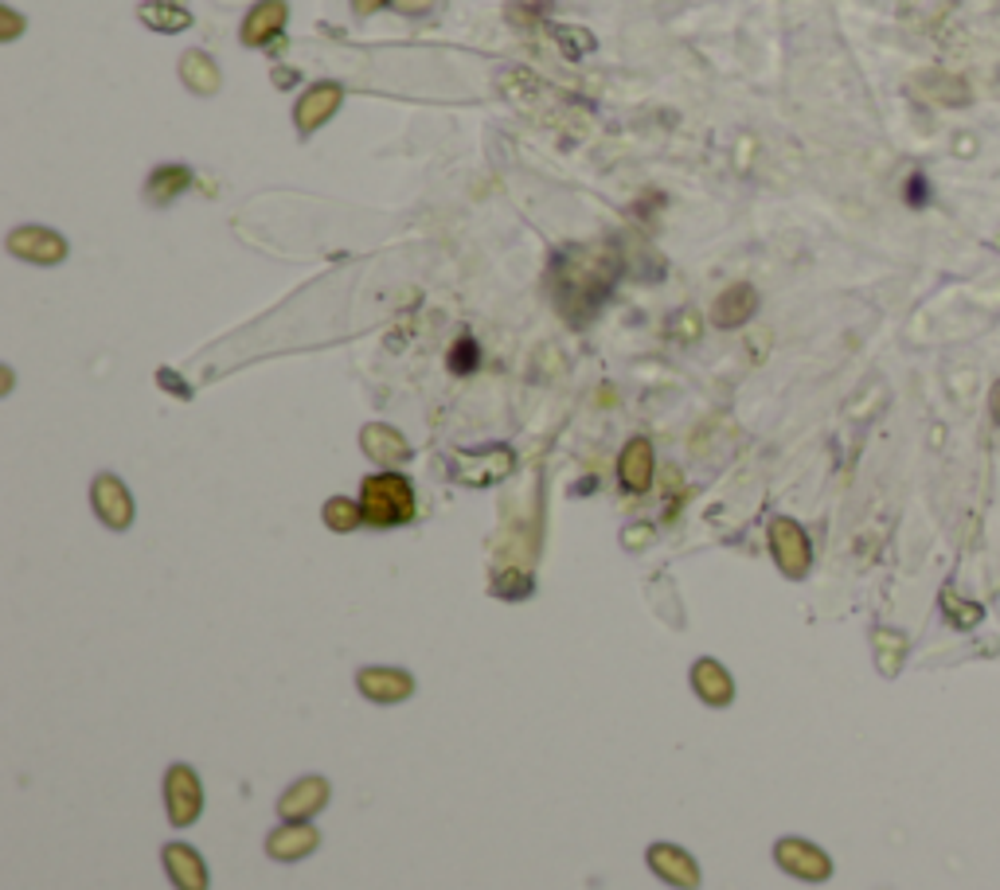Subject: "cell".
<instances>
[{
    "instance_id": "obj_1",
    "label": "cell",
    "mask_w": 1000,
    "mask_h": 890,
    "mask_svg": "<svg viewBox=\"0 0 1000 890\" xmlns=\"http://www.w3.org/2000/svg\"><path fill=\"white\" fill-rule=\"evenodd\" d=\"M360 508H364V524L395 528V524H407V519L414 516V489L407 484V477H399V473L368 477Z\"/></svg>"
},
{
    "instance_id": "obj_2",
    "label": "cell",
    "mask_w": 1000,
    "mask_h": 890,
    "mask_svg": "<svg viewBox=\"0 0 1000 890\" xmlns=\"http://www.w3.org/2000/svg\"><path fill=\"white\" fill-rule=\"evenodd\" d=\"M165 805H169L172 828L196 825V816L204 813V785H200L196 770H188L180 761L169 766V773H165Z\"/></svg>"
},
{
    "instance_id": "obj_3",
    "label": "cell",
    "mask_w": 1000,
    "mask_h": 890,
    "mask_svg": "<svg viewBox=\"0 0 1000 890\" xmlns=\"http://www.w3.org/2000/svg\"><path fill=\"white\" fill-rule=\"evenodd\" d=\"M774 859L785 875H794L802 882H824L832 875V859L829 852H821L809 840H797V835H785L774 844Z\"/></svg>"
},
{
    "instance_id": "obj_4",
    "label": "cell",
    "mask_w": 1000,
    "mask_h": 890,
    "mask_svg": "<svg viewBox=\"0 0 1000 890\" xmlns=\"http://www.w3.org/2000/svg\"><path fill=\"white\" fill-rule=\"evenodd\" d=\"M646 863L649 871L673 890H700V863L692 859V852H684L676 844H653L646 852Z\"/></svg>"
},
{
    "instance_id": "obj_5",
    "label": "cell",
    "mask_w": 1000,
    "mask_h": 890,
    "mask_svg": "<svg viewBox=\"0 0 1000 890\" xmlns=\"http://www.w3.org/2000/svg\"><path fill=\"white\" fill-rule=\"evenodd\" d=\"M356 687H360V696L372 699V703H402V699L414 691V676L411 672H402V667H364L360 676H356Z\"/></svg>"
},
{
    "instance_id": "obj_6",
    "label": "cell",
    "mask_w": 1000,
    "mask_h": 890,
    "mask_svg": "<svg viewBox=\"0 0 1000 890\" xmlns=\"http://www.w3.org/2000/svg\"><path fill=\"white\" fill-rule=\"evenodd\" d=\"M770 548H774V558L790 578H802L809 570V539L805 531L797 528L794 519H774L770 524Z\"/></svg>"
},
{
    "instance_id": "obj_7",
    "label": "cell",
    "mask_w": 1000,
    "mask_h": 890,
    "mask_svg": "<svg viewBox=\"0 0 1000 890\" xmlns=\"http://www.w3.org/2000/svg\"><path fill=\"white\" fill-rule=\"evenodd\" d=\"M317 844H321V832L309 825V820H286V825L270 832L266 852H270V859H278V863H298V859H305L309 852H317Z\"/></svg>"
},
{
    "instance_id": "obj_8",
    "label": "cell",
    "mask_w": 1000,
    "mask_h": 890,
    "mask_svg": "<svg viewBox=\"0 0 1000 890\" xmlns=\"http://www.w3.org/2000/svg\"><path fill=\"white\" fill-rule=\"evenodd\" d=\"M91 501H94V512L103 516L106 528L122 531L133 524V501H130V492H125V484L118 481V477H110V473L98 477L94 489H91Z\"/></svg>"
},
{
    "instance_id": "obj_9",
    "label": "cell",
    "mask_w": 1000,
    "mask_h": 890,
    "mask_svg": "<svg viewBox=\"0 0 1000 890\" xmlns=\"http://www.w3.org/2000/svg\"><path fill=\"white\" fill-rule=\"evenodd\" d=\"M328 805V781L325 778H301L293 781L278 801L281 820H313Z\"/></svg>"
},
{
    "instance_id": "obj_10",
    "label": "cell",
    "mask_w": 1000,
    "mask_h": 890,
    "mask_svg": "<svg viewBox=\"0 0 1000 890\" xmlns=\"http://www.w3.org/2000/svg\"><path fill=\"white\" fill-rule=\"evenodd\" d=\"M160 859H165V871H169L177 890H207V867H204V859H200L196 847L165 844Z\"/></svg>"
},
{
    "instance_id": "obj_11",
    "label": "cell",
    "mask_w": 1000,
    "mask_h": 890,
    "mask_svg": "<svg viewBox=\"0 0 1000 890\" xmlns=\"http://www.w3.org/2000/svg\"><path fill=\"white\" fill-rule=\"evenodd\" d=\"M692 691L708 707H727L731 699H735V679H731V672L720 664V660L703 657L692 664Z\"/></svg>"
},
{
    "instance_id": "obj_12",
    "label": "cell",
    "mask_w": 1000,
    "mask_h": 890,
    "mask_svg": "<svg viewBox=\"0 0 1000 890\" xmlns=\"http://www.w3.org/2000/svg\"><path fill=\"white\" fill-rule=\"evenodd\" d=\"M12 254L20 258H32V262H59L67 254V242L59 234L44 231V227H24L9 239Z\"/></svg>"
},
{
    "instance_id": "obj_13",
    "label": "cell",
    "mask_w": 1000,
    "mask_h": 890,
    "mask_svg": "<svg viewBox=\"0 0 1000 890\" xmlns=\"http://www.w3.org/2000/svg\"><path fill=\"white\" fill-rule=\"evenodd\" d=\"M617 473H622V484H626L629 492H646L649 484H653V449H649L646 437H634V442L626 445Z\"/></svg>"
},
{
    "instance_id": "obj_14",
    "label": "cell",
    "mask_w": 1000,
    "mask_h": 890,
    "mask_svg": "<svg viewBox=\"0 0 1000 890\" xmlns=\"http://www.w3.org/2000/svg\"><path fill=\"white\" fill-rule=\"evenodd\" d=\"M360 445H364V454L372 457V461H379V465H395V461H407V457H411V449H407V437H402L399 430H391V426H364V434H360Z\"/></svg>"
},
{
    "instance_id": "obj_15",
    "label": "cell",
    "mask_w": 1000,
    "mask_h": 890,
    "mask_svg": "<svg viewBox=\"0 0 1000 890\" xmlns=\"http://www.w3.org/2000/svg\"><path fill=\"white\" fill-rule=\"evenodd\" d=\"M281 24H286V4H281V0H262L243 24V44H251V47L266 44L270 36H278Z\"/></svg>"
},
{
    "instance_id": "obj_16",
    "label": "cell",
    "mask_w": 1000,
    "mask_h": 890,
    "mask_svg": "<svg viewBox=\"0 0 1000 890\" xmlns=\"http://www.w3.org/2000/svg\"><path fill=\"white\" fill-rule=\"evenodd\" d=\"M918 86H923L926 98H935V103H942V106H969L973 103L969 83H965V79H957V74L926 71L923 79H918Z\"/></svg>"
},
{
    "instance_id": "obj_17",
    "label": "cell",
    "mask_w": 1000,
    "mask_h": 890,
    "mask_svg": "<svg viewBox=\"0 0 1000 890\" xmlns=\"http://www.w3.org/2000/svg\"><path fill=\"white\" fill-rule=\"evenodd\" d=\"M755 305H758L755 289H750V286H731L727 293L715 301V313H711V321H715L720 328H735V325H743L750 313H755Z\"/></svg>"
},
{
    "instance_id": "obj_18",
    "label": "cell",
    "mask_w": 1000,
    "mask_h": 890,
    "mask_svg": "<svg viewBox=\"0 0 1000 890\" xmlns=\"http://www.w3.org/2000/svg\"><path fill=\"white\" fill-rule=\"evenodd\" d=\"M337 106H340V86H333V83L313 86V91L298 103V125L301 130H317L321 121L337 110Z\"/></svg>"
},
{
    "instance_id": "obj_19",
    "label": "cell",
    "mask_w": 1000,
    "mask_h": 890,
    "mask_svg": "<svg viewBox=\"0 0 1000 890\" xmlns=\"http://www.w3.org/2000/svg\"><path fill=\"white\" fill-rule=\"evenodd\" d=\"M508 469H513V454H508V449H489L485 457H481V454L466 457L461 481H469V484H489V481H496V477H505Z\"/></svg>"
},
{
    "instance_id": "obj_20",
    "label": "cell",
    "mask_w": 1000,
    "mask_h": 890,
    "mask_svg": "<svg viewBox=\"0 0 1000 890\" xmlns=\"http://www.w3.org/2000/svg\"><path fill=\"white\" fill-rule=\"evenodd\" d=\"M141 20L157 32H184L192 24V12L172 4V0H153V4H141Z\"/></svg>"
},
{
    "instance_id": "obj_21",
    "label": "cell",
    "mask_w": 1000,
    "mask_h": 890,
    "mask_svg": "<svg viewBox=\"0 0 1000 890\" xmlns=\"http://www.w3.org/2000/svg\"><path fill=\"white\" fill-rule=\"evenodd\" d=\"M325 524L333 531H356L360 524H364V508L352 501H345V496H333V501L325 504Z\"/></svg>"
},
{
    "instance_id": "obj_22",
    "label": "cell",
    "mask_w": 1000,
    "mask_h": 890,
    "mask_svg": "<svg viewBox=\"0 0 1000 890\" xmlns=\"http://www.w3.org/2000/svg\"><path fill=\"white\" fill-rule=\"evenodd\" d=\"M180 74H184L188 86H196L200 94H212L219 86V71L212 67V59H204V56H184Z\"/></svg>"
},
{
    "instance_id": "obj_23",
    "label": "cell",
    "mask_w": 1000,
    "mask_h": 890,
    "mask_svg": "<svg viewBox=\"0 0 1000 890\" xmlns=\"http://www.w3.org/2000/svg\"><path fill=\"white\" fill-rule=\"evenodd\" d=\"M942 605H945V613H950V622L962 625V629H973V625L981 622V605H977V602H962L954 590L942 593Z\"/></svg>"
},
{
    "instance_id": "obj_24",
    "label": "cell",
    "mask_w": 1000,
    "mask_h": 890,
    "mask_svg": "<svg viewBox=\"0 0 1000 890\" xmlns=\"http://www.w3.org/2000/svg\"><path fill=\"white\" fill-rule=\"evenodd\" d=\"M188 180H192V177H188L184 168H160L157 177H153V192H149V195L165 204L169 195H177L180 188H188Z\"/></svg>"
},
{
    "instance_id": "obj_25",
    "label": "cell",
    "mask_w": 1000,
    "mask_h": 890,
    "mask_svg": "<svg viewBox=\"0 0 1000 890\" xmlns=\"http://www.w3.org/2000/svg\"><path fill=\"white\" fill-rule=\"evenodd\" d=\"M449 368L458 371V375H466V371L478 368V344L469 340V336H461L458 348H454V356H449Z\"/></svg>"
},
{
    "instance_id": "obj_26",
    "label": "cell",
    "mask_w": 1000,
    "mask_h": 890,
    "mask_svg": "<svg viewBox=\"0 0 1000 890\" xmlns=\"http://www.w3.org/2000/svg\"><path fill=\"white\" fill-rule=\"evenodd\" d=\"M907 184H911V188H907V204H911V207H923L926 200H930V188H926V177H911Z\"/></svg>"
},
{
    "instance_id": "obj_27",
    "label": "cell",
    "mask_w": 1000,
    "mask_h": 890,
    "mask_svg": "<svg viewBox=\"0 0 1000 890\" xmlns=\"http://www.w3.org/2000/svg\"><path fill=\"white\" fill-rule=\"evenodd\" d=\"M395 9L399 12H426V9H434V0H395Z\"/></svg>"
},
{
    "instance_id": "obj_28",
    "label": "cell",
    "mask_w": 1000,
    "mask_h": 890,
    "mask_svg": "<svg viewBox=\"0 0 1000 890\" xmlns=\"http://www.w3.org/2000/svg\"><path fill=\"white\" fill-rule=\"evenodd\" d=\"M989 410H992V418L1000 422V383L992 387V395H989Z\"/></svg>"
},
{
    "instance_id": "obj_29",
    "label": "cell",
    "mask_w": 1000,
    "mask_h": 890,
    "mask_svg": "<svg viewBox=\"0 0 1000 890\" xmlns=\"http://www.w3.org/2000/svg\"><path fill=\"white\" fill-rule=\"evenodd\" d=\"M352 4H356V12H372V9H379L384 0H352Z\"/></svg>"
}]
</instances>
